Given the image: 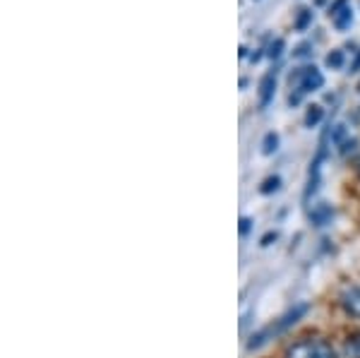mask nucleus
Listing matches in <instances>:
<instances>
[{
	"label": "nucleus",
	"instance_id": "obj_10",
	"mask_svg": "<svg viewBox=\"0 0 360 358\" xmlns=\"http://www.w3.org/2000/svg\"><path fill=\"white\" fill-rule=\"evenodd\" d=\"M310 22H312V13H310V10H300L298 20H295V29H298V32H303V29L310 27Z\"/></svg>",
	"mask_w": 360,
	"mask_h": 358
},
{
	"label": "nucleus",
	"instance_id": "obj_2",
	"mask_svg": "<svg viewBox=\"0 0 360 358\" xmlns=\"http://www.w3.org/2000/svg\"><path fill=\"white\" fill-rule=\"evenodd\" d=\"M295 84L298 94L291 96V103H298L300 101V94H307V91H315V89H322L324 84V75L317 70L315 65L310 68H300L291 75V87Z\"/></svg>",
	"mask_w": 360,
	"mask_h": 358
},
{
	"label": "nucleus",
	"instance_id": "obj_4",
	"mask_svg": "<svg viewBox=\"0 0 360 358\" xmlns=\"http://www.w3.org/2000/svg\"><path fill=\"white\" fill-rule=\"evenodd\" d=\"M341 305L348 315L360 317V286H351L341 293Z\"/></svg>",
	"mask_w": 360,
	"mask_h": 358
},
{
	"label": "nucleus",
	"instance_id": "obj_14",
	"mask_svg": "<svg viewBox=\"0 0 360 358\" xmlns=\"http://www.w3.org/2000/svg\"><path fill=\"white\" fill-rule=\"evenodd\" d=\"M346 5H348V0H336V3L332 5V8H329V15H336V13H341V10H344L346 8Z\"/></svg>",
	"mask_w": 360,
	"mask_h": 358
},
{
	"label": "nucleus",
	"instance_id": "obj_15",
	"mask_svg": "<svg viewBox=\"0 0 360 358\" xmlns=\"http://www.w3.org/2000/svg\"><path fill=\"white\" fill-rule=\"evenodd\" d=\"M250 231V219H240V234L245 236Z\"/></svg>",
	"mask_w": 360,
	"mask_h": 358
},
{
	"label": "nucleus",
	"instance_id": "obj_11",
	"mask_svg": "<svg viewBox=\"0 0 360 358\" xmlns=\"http://www.w3.org/2000/svg\"><path fill=\"white\" fill-rule=\"evenodd\" d=\"M327 65L329 68H341V65H344V51H332V53L327 56Z\"/></svg>",
	"mask_w": 360,
	"mask_h": 358
},
{
	"label": "nucleus",
	"instance_id": "obj_9",
	"mask_svg": "<svg viewBox=\"0 0 360 358\" xmlns=\"http://www.w3.org/2000/svg\"><path fill=\"white\" fill-rule=\"evenodd\" d=\"M276 147H278V135H276V132H266V137L262 142V152L271 154V152H276Z\"/></svg>",
	"mask_w": 360,
	"mask_h": 358
},
{
	"label": "nucleus",
	"instance_id": "obj_13",
	"mask_svg": "<svg viewBox=\"0 0 360 358\" xmlns=\"http://www.w3.org/2000/svg\"><path fill=\"white\" fill-rule=\"evenodd\" d=\"M278 176H274V178H266L264 181V186H262V193H271V190H276L278 188Z\"/></svg>",
	"mask_w": 360,
	"mask_h": 358
},
{
	"label": "nucleus",
	"instance_id": "obj_16",
	"mask_svg": "<svg viewBox=\"0 0 360 358\" xmlns=\"http://www.w3.org/2000/svg\"><path fill=\"white\" fill-rule=\"evenodd\" d=\"M358 169H360V166H358Z\"/></svg>",
	"mask_w": 360,
	"mask_h": 358
},
{
	"label": "nucleus",
	"instance_id": "obj_8",
	"mask_svg": "<svg viewBox=\"0 0 360 358\" xmlns=\"http://www.w3.org/2000/svg\"><path fill=\"white\" fill-rule=\"evenodd\" d=\"M322 115H324L322 106H310V108H307V113H305V125H307V128H315L319 120H322Z\"/></svg>",
	"mask_w": 360,
	"mask_h": 358
},
{
	"label": "nucleus",
	"instance_id": "obj_6",
	"mask_svg": "<svg viewBox=\"0 0 360 358\" xmlns=\"http://www.w3.org/2000/svg\"><path fill=\"white\" fill-rule=\"evenodd\" d=\"M332 215H334V210L329 205H324V202H322V205H315L310 210V219L315 224H319V226H322V224L327 222V219H332Z\"/></svg>",
	"mask_w": 360,
	"mask_h": 358
},
{
	"label": "nucleus",
	"instance_id": "obj_12",
	"mask_svg": "<svg viewBox=\"0 0 360 358\" xmlns=\"http://www.w3.org/2000/svg\"><path fill=\"white\" fill-rule=\"evenodd\" d=\"M281 53H283V39H276V41L269 46V51H266V56H269V58H278Z\"/></svg>",
	"mask_w": 360,
	"mask_h": 358
},
{
	"label": "nucleus",
	"instance_id": "obj_3",
	"mask_svg": "<svg viewBox=\"0 0 360 358\" xmlns=\"http://www.w3.org/2000/svg\"><path fill=\"white\" fill-rule=\"evenodd\" d=\"M286 358H336L334 349L322 339H305L286 351Z\"/></svg>",
	"mask_w": 360,
	"mask_h": 358
},
{
	"label": "nucleus",
	"instance_id": "obj_1",
	"mask_svg": "<svg viewBox=\"0 0 360 358\" xmlns=\"http://www.w3.org/2000/svg\"><path fill=\"white\" fill-rule=\"evenodd\" d=\"M305 310H307V305H295V308L288 310V313L283 315V317H278L274 325H269V327H264V330H259L257 334H252V339L248 342V349H257V346H262V344L269 342L271 337H276V334L286 332L288 327L295 325V322H298L300 317L305 315Z\"/></svg>",
	"mask_w": 360,
	"mask_h": 358
},
{
	"label": "nucleus",
	"instance_id": "obj_5",
	"mask_svg": "<svg viewBox=\"0 0 360 358\" xmlns=\"http://www.w3.org/2000/svg\"><path fill=\"white\" fill-rule=\"evenodd\" d=\"M274 91H276V75L269 72L262 77V82H259V106H269V101L274 99Z\"/></svg>",
	"mask_w": 360,
	"mask_h": 358
},
{
	"label": "nucleus",
	"instance_id": "obj_7",
	"mask_svg": "<svg viewBox=\"0 0 360 358\" xmlns=\"http://www.w3.org/2000/svg\"><path fill=\"white\" fill-rule=\"evenodd\" d=\"M332 20H334L336 29H346V27H351V22H353V10L346 5V8L341 10V13H336V15L332 17Z\"/></svg>",
	"mask_w": 360,
	"mask_h": 358
}]
</instances>
